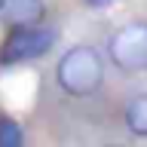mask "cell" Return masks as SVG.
I'll use <instances>...</instances> for the list:
<instances>
[{
	"label": "cell",
	"mask_w": 147,
	"mask_h": 147,
	"mask_svg": "<svg viewBox=\"0 0 147 147\" xmlns=\"http://www.w3.org/2000/svg\"><path fill=\"white\" fill-rule=\"evenodd\" d=\"M126 123H129V129H132L135 135H147V92L129 101V107H126Z\"/></svg>",
	"instance_id": "cell-5"
},
{
	"label": "cell",
	"mask_w": 147,
	"mask_h": 147,
	"mask_svg": "<svg viewBox=\"0 0 147 147\" xmlns=\"http://www.w3.org/2000/svg\"><path fill=\"white\" fill-rule=\"evenodd\" d=\"M3 16L16 28H31L43 22L46 6H43V0H3Z\"/></svg>",
	"instance_id": "cell-4"
},
{
	"label": "cell",
	"mask_w": 147,
	"mask_h": 147,
	"mask_svg": "<svg viewBox=\"0 0 147 147\" xmlns=\"http://www.w3.org/2000/svg\"><path fill=\"white\" fill-rule=\"evenodd\" d=\"M104 80L101 55L89 46H74L58 61V83L67 95H92Z\"/></svg>",
	"instance_id": "cell-1"
},
{
	"label": "cell",
	"mask_w": 147,
	"mask_h": 147,
	"mask_svg": "<svg viewBox=\"0 0 147 147\" xmlns=\"http://www.w3.org/2000/svg\"><path fill=\"white\" fill-rule=\"evenodd\" d=\"M89 6H104V3H110V0H86Z\"/></svg>",
	"instance_id": "cell-7"
},
{
	"label": "cell",
	"mask_w": 147,
	"mask_h": 147,
	"mask_svg": "<svg viewBox=\"0 0 147 147\" xmlns=\"http://www.w3.org/2000/svg\"><path fill=\"white\" fill-rule=\"evenodd\" d=\"M22 144V129L12 119H0V147H18Z\"/></svg>",
	"instance_id": "cell-6"
},
{
	"label": "cell",
	"mask_w": 147,
	"mask_h": 147,
	"mask_svg": "<svg viewBox=\"0 0 147 147\" xmlns=\"http://www.w3.org/2000/svg\"><path fill=\"white\" fill-rule=\"evenodd\" d=\"M110 58L119 71L135 74L147 67V25L135 22V25L119 28L117 34L110 37Z\"/></svg>",
	"instance_id": "cell-2"
},
{
	"label": "cell",
	"mask_w": 147,
	"mask_h": 147,
	"mask_svg": "<svg viewBox=\"0 0 147 147\" xmlns=\"http://www.w3.org/2000/svg\"><path fill=\"white\" fill-rule=\"evenodd\" d=\"M55 43V31L52 28H16L6 37V43L0 49V61L3 64H16V61H31L46 55V49H52Z\"/></svg>",
	"instance_id": "cell-3"
},
{
	"label": "cell",
	"mask_w": 147,
	"mask_h": 147,
	"mask_svg": "<svg viewBox=\"0 0 147 147\" xmlns=\"http://www.w3.org/2000/svg\"><path fill=\"white\" fill-rule=\"evenodd\" d=\"M0 9H3V0H0Z\"/></svg>",
	"instance_id": "cell-8"
}]
</instances>
